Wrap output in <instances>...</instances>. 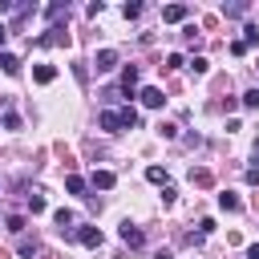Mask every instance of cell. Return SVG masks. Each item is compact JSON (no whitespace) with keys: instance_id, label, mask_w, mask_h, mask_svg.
Listing matches in <instances>:
<instances>
[{"instance_id":"16","label":"cell","mask_w":259,"mask_h":259,"mask_svg":"<svg viewBox=\"0 0 259 259\" xmlns=\"http://www.w3.org/2000/svg\"><path fill=\"white\" fill-rule=\"evenodd\" d=\"M219 206H223V210H243L239 194H231V190H223V194H219Z\"/></svg>"},{"instance_id":"10","label":"cell","mask_w":259,"mask_h":259,"mask_svg":"<svg viewBox=\"0 0 259 259\" xmlns=\"http://www.w3.org/2000/svg\"><path fill=\"white\" fill-rule=\"evenodd\" d=\"M89 182H93L97 190H109V186L117 182V174H113V170H93V178H89Z\"/></svg>"},{"instance_id":"11","label":"cell","mask_w":259,"mask_h":259,"mask_svg":"<svg viewBox=\"0 0 259 259\" xmlns=\"http://www.w3.org/2000/svg\"><path fill=\"white\" fill-rule=\"evenodd\" d=\"M53 223H57V231H61V235H69V231H73V210H65V206H61V210H53Z\"/></svg>"},{"instance_id":"23","label":"cell","mask_w":259,"mask_h":259,"mask_svg":"<svg viewBox=\"0 0 259 259\" xmlns=\"http://www.w3.org/2000/svg\"><path fill=\"white\" fill-rule=\"evenodd\" d=\"M158 134H162V138H170V142H174V138H178V125H174V121H162V125H158Z\"/></svg>"},{"instance_id":"33","label":"cell","mask_w":259,"mask_h":259,"mask_svg":"<svg viewBox=\"0 0 259 259\" xmlns=\"http://www.w3.org/2000/svg\"><path fill=\"white\" fill-rule=\"evenodd\" d=\"M154 259H174V255L170 251H154Z\"/></svg>"},{"instance_id":"34","label":"cell","mask_w":259,"mask_h":259,"mask_svg":"<svg viewBox=\"0 0 259 259\" xmlns=\"http://www.w3.org/2000/svg\"><path fill=\"white\" fill-rule=\"evenodd\" d=\"M255 158H259V142H255Z\"/></svg>"},{"instance_id":"19","label":"cell","mask_w":259,"mask_h":259,"mask_svg":"<svg viewBox=\"0 0 259 259\" xmlns=\"http://www.w3.org/2000/svg\"><path fill=\"white\" fill-rule=\"evenodd\" d=\"M4 227H8L12 235H20V231H24V214H8V219H4Z\"/></svg>"},{"instance_id":"6","label":"cell","mask_w":259,"mask_h":259,"mask_svg":"<svg viewBox=\"0 0 259 259\" xmlns=\"http://www.w3.org/2000/svg\"><path fill=\"white\" fill-rule=\"evenodd\" d=\"M186 16H190L186 4H166V8H162V20H166V24H182Z\"/></svg>"},{"instance_id":"26","label":"cell","mask_w":259,"mask_h":259,"mask_svg":"<svg viewBox=\"0 0 259 259\" xmlns=\"http://www.w3.org/2000/svg\"><path fill=\"white\" fill-rule=\"evenodd\" d=\"M4 130H20V113L8 109V113H4Z\"/></svg>"},{"instance_id":"9","label":"cell","mask_w":259,"mask_h":259,"mask_svg":"<svg viewBox=\"0 0 259 259\" xmlns=\"http://www.w3.org/2000/svg\"><path fill=\"white\" fill-rule=\"evenodd\" d=\"M32 81H36V85H53V81H57V69H53V65H32Z\"/></svg>"},{"instance_id":"30","label":"cell","mask_w":259,"mask_h":259,"mask_svg":"<svg viewBox=\"0 0 259 259\" xmlns=\"http://www.w3.org/2000/svg\"><path fill=\"white\" fill-rule=\"evenodd\" d=\"M4 12H16V0H0V16Z\"/></svg>"},{"instance_id":"24","label":"cell","mask_w":259,"mask_h":259,"mask_svg":"<svg viewBox=\"0 0 259 259\" xmlns=\"http://www.w3.org/2000/svg\"><path fill=\"white\" fill-rule=\"evenodd\" d=\"M243 32H247V36H243V40H247V49H251V45H259V28H255V24H247Z\"/></svg>"},{"instance_id":"28","label":"cell","mask_w":259,"mask_h":259,"mask_svg":"<svg viewBox=\"0 0 259 259\" xmlns=\"http://www.w3.org/2000/svg\"><path fill=\"white\" fill-rule=\"evenodd\" d=\"M182 65H186L182 53H170V57H166V69H182Z\"/></svg>"},{"instance_id":"7","label":"cell","mask_w":259,"mask_h":259,"mask_svg":"<svg viewBox=\"0 0 259 259\" xmlns=\"http://www.w3.org/2000/svg\"><path fill=\"white\" fill-rule=\"evenodd\" d=\"M93 65H97V73H109V69H117V49H101V53L93 57Z\"/></svg>"},{"instance_id":"32","label":"cell","mask_w":259,"mask_h":259,"mask_svg":"<svg viewBox=\"0 0 259 259\" xmlns=\"http://www.w3.org/2000/svg\"><path fill=\"white\" fill-rule=\"evenodd\" d=\"M4 36H8V24H4V20H0V45H4Z\"/></svg>"},{"instance_id":"25","label":"cell","mask_w":259,"mask_h":259,"mask_svg":"<svg viewBox=\"0 0 259 259\" xmlns=\"http://www.w3.org/2000/svg\"><path fill=\"white\" fill-rule=\"evenodd\" d=\"M190 69H194V73H198V77H202V73H206V69H210V61H206V57H194V61H190Z\"/></svg>"},{"instance_id":"22","label":"cell","mask_w":259,"mask_h":259,"mask_svg":"<svg viewBox=\"0 0 259 259\" xmlns=\"http://www.w3.org/2000/svg\"><path fill=\"white\" fill-rule=\"evenodd\" d=\"M28 210H32V214H40V210H49V202H45L40 194H28Z\"/></svg>"},{"instance_id":"3","label":"cell","mask_w":259,"mask_h":259,"mask_svg":"<svg viewBox=\"0 0 259 259\" xmlns=\"http://www.w3.org/2000/svg\"><path fill=\"white\" fill-rule=\"evenodd\" d=\"M69 239H77V243H85V247H101V231L97 227H77V231H69Z\"/></svg>"},{"instance_id":"5","label":"cell","mask_w":259,"mask_h":259,"mask_svg":"<svg viewBox=\"0 0 259 259\" xmlns=\"http://www.w3.org/2000/svg\"><path fill=\"white\" fill-rule=\"evenodd\" d=\"M138 97H142V105H146V109H162V105H166V97H162V89H158V85H146Z\"/></svg>"},{"instance_id":"18","label":"cell","mask_w":259,"mask_h":259,"mask_svg":"<svg viewBox=\"0 0 259 259\" xmlns=\"http://www.w3.org/2000/svg\"><path fill=\"white\" fill-rule=\"evenodd\" d=\"M121 125H125V130H134V125H138V109H134V105H125V109H121Z\"/></svg>"},{"instance_id":"1","label":"cell","mask_w":259,"mask_h":259,"mask_svg":"<svg viewBox=\"0 0 259 259\" xmlns=\"http://www.w3.org/2000/svg\"><path fill=\"white\" fill-rule=\"evenodd\" d=\"M32 45H40V49H53V45H69V32H65V24H53L45 36H36Z\"/></svg>"},{"instance_id":"27","label":"cell","mask_w":259,"mask_h":259,"mask_svg":"<svg viewBox=\"0 0 259 259\" xmlns=\"http://www.w3.org/2000/svg\"><path fill=\"white\" fill-rule=\"evenodd\" d=\"M190 182H198V186H210V174H206V170H190Z\"/></svg>"},{"instance_id":"21","label":"cell","mask_w":259,"mask_h":259,"mask_svg":"<svg viewBox=\"0 0 259 259\" xmlns=\"http://www.w3.org/2000/svg\"><path fill=\"white\" fill-rule=\"evenodd\" d=\"M146 178H150V182H162V186H166V170H162V166H146Z\"/></svg>"},{"instance_id":"20","label":"cell","mask_w":259,"mask_h":259,"mask_svg":"<svg viewBox=\"0 0 259 259\" xmlns=\"http://www.w3.org/2000/svg\"><path fill=\"white\" fill-rule=\"evenodd\" d=\"M121 16H125V20H134V16H142V4H138V0H130V4H121Z\"/></svg>"},{"instance_id":"13","label":"cell","mask_w":259,"mask_h":259,"mask_svg":"<svg viewBox=\"0 0 259 259\" xmlns=\"http://www.w3.org/2000/svg\"><path fill=\"white\" fill-rule=\"evenodd\" d=\"M36 251H40V243H36V239H24V235H20V243H16V255H20V259H32Z\"/></svg>"},{"instance_id":"14","label":"cell","mask_w":259,"mask_h":259,"mask_svg":"<svg viewBox=\"0 0 259 259\" xmlns=\"http://www.w3.org/2000/svg\"><path fill=\"white\" fill-rule=\"evenodd\" d=\"M45 16H49V20H61V16H69V0H53V4L45 8Z\"/></svg>"},{"instance_id":"15","label":"cell","mask_w":259,"mask_h":259,"mask_svg":"<svg viewBox=\"0 0 259 259\" xmlns=\"http://www.w3.org/2000/svg\"><path fill=\"white\" fill-rule=\"evenodd\" d=\"M0 69H4L8 77H16V73H20V57H12V53H0Z\"/></svg>"},{"instance_id":"4","label":"cell","mask_w":259,"mask_h":259,"mask_svg":"<svg viewBox=\"0 0 259 259\" xmlns=\"http://www.w3.org/2000/svg\"><path fill=\"white\" fill-rule=\"evenodd\" d=\"M121 243L125 247H146V235H142V227H134L130 219L121 223Z\"/></svg>"},{"instance_id":"2","label":"cell","mask_w":259,"mask_h":259,"mask_svg":"<svg viewBox=\"0 0 259 259\" xmlns=\"http://www.w3.org/2000/svg\"><path fill=\"white\" fill-rule=\"evenodd\" d=\"M97 125L105 130V134H121L125 125H121V109H101L97 113Z\"/></svg>"},{"instance_id":"29","label":"cell","mask_w":259,"mask_h":259,"mask_svg":"<svg viewBox=\"0 0 259 259\" xmlns=\"http://www.w3.org/2000/svg\"><path fill=\"white\" fill-rule=\"evenodd\" d=\"M223 12H227V16H243V12H247V4H227Z\"/></svg>"},{"instance_id":"31","label":"cell","mask_w":259,"mask_h":259,"mask_svg":"<svg viewBox=\"0 0 259 259\" xmlns=\"http://www.w3.org/2000/svg\"><path fill=\"white\" fill-rule=\"evenodd\" d=\"M247 259H259V243H251V247H247Z\"/></svg>"},{"instance_id":"8","label":"cell","mask_w":259,"mask_h":259,"mask_svg":"<svg viewBox=\"0 0 259 259\" xmlns=\"http://www.w3.org/2000/svg\"><path fill=\"white\" fill-rule=\"evenodd\" d=\"M138 77H142V73H138V65H125V69H121V93H125V97H134Z\"/></svg>"},{"instance_id":"12","label":"cell","mask_w":259,"mask_h":259,"mask_svg":"<svg viewBox=\"0 0 259 259\" xmlns=\"http://www.w3.org/2000/svg\"><path fill=\"white\" fill-rule=\"evenodd\" d=\"M85 186H89V182H85L81 174H69V178H65V190H69V194H81V198H89V194H85Z\"/></svg>"},{"instance_id":"17","label":"cell","mask_w":259,"mask_h":259,"mask_svg":"<svg viewBox=\"0 0 259 259\" xmlns=\"http://www.w3.org/2000/svg\"><path fill=\"white\" fill-rule=\"evenodd\" d=\"M239 105H243V109H259V89H247V93L239 97Z\"/></svg>"}]
</instances>
